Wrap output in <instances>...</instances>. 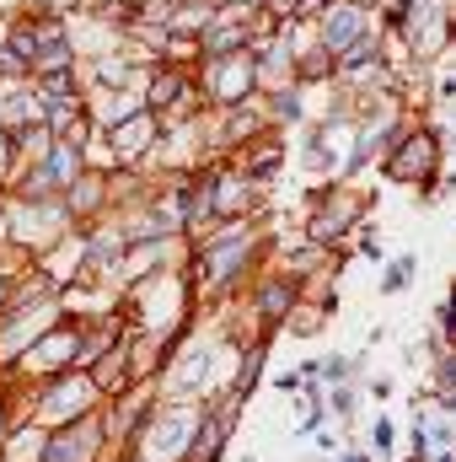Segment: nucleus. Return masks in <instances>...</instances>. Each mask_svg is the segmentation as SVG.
Wrapping results in <instances>:
<instances>
[{"instance_id": "nucleus-2", "label": "nucleus", "mask_w": 456, "mask_h": 462, "mask_svg": "<svg viewBox=\"0 0 456 462\" xmlns=\"http://www.w3.org/2000/svg\"><path fill=\"white\" fill-rule=\"evenodd\" d=\"M435 167H441V140L430 129H403L387 145V178H397V183H430Z\"/></svg>"}, {"instance_id": "nucleus-4", "label": "nucleus", "mask_w": 456, "mask_h": 462, "mask_svg": "<svg viewBox=\"0 0 456 462\" xmlns=\"http://www.w3.org/2000/svg\"><path fill=\"white\" fill-rule=\"evenodd\" d=\"M408 274H414V258H397V263L387 269V291H403V285H408Z\"/></svg>"}, {"instance_id": "nucleus-5", "label": "nucleus", "mask_w": 456, "mask_h": 462, "mask_svg": "<svg viewBox=\"0 0 456 462\" xmlns=\"http://www.w3.org/2000/svg\"><path fill=\"white\" fill-rule=\"evenodd\" d=\"M323 376H328V382H343V376H349V360H328Z\"/></svg>"}, {"instance_id": "nucleus-3", "label": "nucleus", "mask_w": 456, "mask_h": 462, "mask_svg": "<svg viewBox=\"0 0 456 462\" xmlns=\"http://www.w3.org/2000/svg\"><path fill=\"white\" fill-rule=\"evenodd\" d=\"M290 301H296V285H290V280H269V285L258 291V307H263V318H279Z\"/></svg>"}, {"instance_id": "nucleus-7", "label": "nucleus", "mask_w": 456, "mask_h": 462, "mask_svg": "<svg viewBox=\"0 0 456 462\" xmlns=\"http://www.w3.org/2000/svg\"><path fill=\"white\" fill-rule=\"evenodd\" d=\"M360 5H381V0H360Z\"/></svg>"}, {"instance_id": "nucleus-1", "label": "nucleus", "mask_w": 456, "mask_h": 462, "mask_svg": "<svg viewBox=\"0 0 456 462\" xmlns=\"http://www.w3.org/2000/svg\"><path fill=\"white\" fill-rule=\"evenodd\" d=\"M306 27H312V38H317L328 54H343L349 43H360L365 32H376V16H370V5H360V0H328Z\"/></svg>"}, {"instance_id": "nucleus-6", "label": "nucleus", "mask_w": 456, "mask_h": 462, "mask_svg": "<svg viewBox=\"0 0 456 462\" xmlns=\"http://www.w3.org/2000/svg\"><path fill=\"white\" fill-rule=\"evenodd\" d=\"M446 312H451V318H456V285H451V301H446Z\"/></svg>"}]
</instances>
